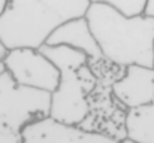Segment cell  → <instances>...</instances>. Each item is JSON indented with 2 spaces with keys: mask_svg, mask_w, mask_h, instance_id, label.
I'll use <instances>...</instances> for the list:
<instances>
[{
  "mask_svg": "<svg viewBox=\"0 0 154 143\" xmlns=\"http://www.w3.org/2000/svg\"><path fill=\"white\" fill-rule=\"evenodd\" d=\"M97 85L99 78L90 63L79 70L61 72L60 82L51 93L50 116L63 124L82 125L90 116V95Z\"/></svg>",
  "mask_w": 154,
  "mask_h": 143,
  "instance_id": "4",
  "label": "cell"
},
{
  "mask_svg": "<svg viewBox=\"0 0 154 143\" xmlns=\"http://www.w3.org/2000/svg\"><path fill=\"white\" fill-rule=\"evenodd\" d=\"M85 18L105 60L120 67L154 66V16H127L108 4L90 3Z\"/></svg>",
  "mask_w": 154,
  "mask_h": 143,
  "instance_id": "1",
  "label": "cell"
},
{
  "mask_svg": "<svg viewBox=\"0 0 154 143\" xmlns=\"http://www.w3.org/2000/svg\"><path fill=\"white\" fill-rule=\"evenodd\" d=\"M145 13H147V15H151V16H154V0H148L147 7H145Z\"/></svg>",
  "mask_w": 154,
  "mask_h": 143,
  "instance_id": "14",
  "label": "cell"
},
{
  "mask_svg": "<svg viewBox=\"0 0 154 143\" xmlns=\"http://www.w3.org/2000/svg\"><path fill=\"white\" fill-rule=\"evenodd\" d=\"M90 0H9L0 16V42L6 49L41 48L63 22L85 16Z\"/></svg>",
  "mask_w": 154,
  "mask_h": 143,
  "instance_id": "2",
  "label": "cell"
},
{
  "mask_svg": "<svg viewBox=\"0 0 154 143\" xmlns=\"http://www.w3.org/2000/svg\"><path fill=\"white\" fill-rule=\"evenodd\" d=\"M90 1L108 4V6L117 9L118 12H121L127 16L145 13V7L148 3V0H90Z\"/></svg>",
  "mask_w": 154,
  "mask_h": 143,
  "instance_id": "11",
  "label": "cell"
},
{
  "mask_svg": "<svg viewBox=\"0 0 154 143\" xmlns=\"http://www.w3.org/2000/svg\"><path fill=\"white\" fill-rule=\"evenodd\" d=\"M114 98L126 109H136L154 100V67L132 64L111 84Z\"/></svg>",
  "mask_w": 154,
  "mask_h": 143,
  "instance_id": "7",
  "label": "cell"
},
{
  "mask_svg": "<svg viewBox=\"0 0 154 143\" xmlns=\"http://www.w3.org/2000/svg\"><path fill=\"white\" fill-rule=\"evenodd\" d=\"M51 93L30 88L0 72V127L20 134L27 125L50 116Z\"/></svg>",
  "mask_w": 154,
  "mask_h": 143,
  "instance_id": "3",
  "label": "cell"
},
{
  "mask_svg": "<svg viewBox=\"0 0 154 143\" xmlns=\"http://www.w3.org/2000/svg\"><path fill=\"white\" fill-rule=\"evenodd\" d=\"M0 143H21V137L20 134L11 133L0 127Z\"/></svg>",
  "mask_w": 154,
  "mask_h": 143,
  "instance_id": "12",
  "label": "cell"
},
{
  "mask_svg": "<svg viewBox=\"0 0 154 143\" xmlns=\"http://www.w3.org/2000/svg\"><path fill=\"white\" fill-rule=\"evenodd\" d=\"M8 4H9V0H0V16H2L3 12L8 9Z\"/></svg>",
  "mask_w": 154,
  "mask_h": 143,
  "instance_id": "15",
  "label": "cell"
},
{
  "mask_svg": "<svg viewBox=\"0 0 154 143\" xmlns=\"http://www.w3.org/2000/svg\"><path fill=\"white\" fill-rule=\"evenodd\" d=\"M6 51H8V49L5 48V45H3L2 42H0V72H2V70H5V69H3V58H5Z\"/></svg>",
  "mask_w": 154,
  "mask_h": 143,
  "instance_id": "13",
  "label": "cell"
},
{
  "mask_svg": "<svg viewBox=\"0 0 154 143\" xmlns=\"http://www.w3.org/2000/svg\"><path fill=\"white\" fill-rule=\"evenodd\" d=\"M153 67H154V66H153Z\"/></svg>",
  "mask_w": 154,
  "mask_h": 143,
  "instance_id": "17",
  "label": "cell"
},
{
  "mask_svg": "<svg viewBox=\"0 0 154 143\" xmlns=\"http://www.w3.org/2000/svg\"><path fill=\"white\" fill-rule=\"evenodd\" d=\"M126 137L141 143H154V100L150 104L129 109L124 119Z\"/></svg>",
  "mask_w": 154,
  "mask_h": 143,
  "instance_id": "9",
  "label": "cell"
},
{
  "mask_svg": "<svg viewBox=\"0 0 154 143\" xmlns=\"http://www.w3.org/2000/svg\"><path fill=\"white\" fill-rule=\"evenodd\" d=\"M21 143H118L115 137L100 131L87 130L81 125H69L42 118L27 125L21 133Z\"/></svg>",
  "mask_w": 154,
  "mask_h": 143,
  "instance_id": "6",
  "label": "cell"
},
{
  "mask_svg": "<svg viewBox=\"0 0 154 143\" xmlns=\"http://www.w3.org/2000/svg\"><path fill=\"white\" fill-rule=\"evenodd\" d=\"M47 43L48 45H67V46L76 48L85 52L90 57V61L102 58L100 48L91 33V28L85 16L72 18L60 24L50 34Z\"/></svg>",
  "mask_w": 154,
  "mask_h": 143,
  "instance_id": "8",
  "label": "cell"
},
{
  "mask_svg": "<svg viewBox=\"0 0 154 143\" xmlns=\"http://www.w3.org/2000/svg\"><path fill=\"white\" fill-rule=\"evenodd\" d=\"M39 49L60 70V73L66 72V70H79L81 67H84L85 64L90 63V57L85 52H82L76 48L67 46V45H48V43H44Z\"/></svg>",
  "mask_w": 154,
  "mask_h": 143,
  "instance_id": "10",
  "label": "cell"
},
{
  "mask_svg": "<svg viewBox=\"0 0 154 143\" xmlns=\"http://www.w3.org/2000/svg\"><path fill=\"white\" fill-rule=\"evenodd\" d=\"M118 143H141V142H136V140H133V139H129V137H124V139H121Z\"/></svg>",
  "mask_w": 154,
  "mask_h": 143,
  "instance_id": "16",
  "label": "cell"
},
{
  "mask_svg": "<svg viewBox=\"0 0 154 143\" xmlns=\"http://www.w3.org/2000/svg\"><path fill=\"white\" fill-rule=\"evenodd\" d=\"M3 69L15 82L47 93H52L60 82V70L39 48L8 49L3 58Z\"/></svg>",
  "mask_w": 154,
  "mask_h": 143,
  "instance_id": "5",
  "label": "cell"
}]
</instances>
